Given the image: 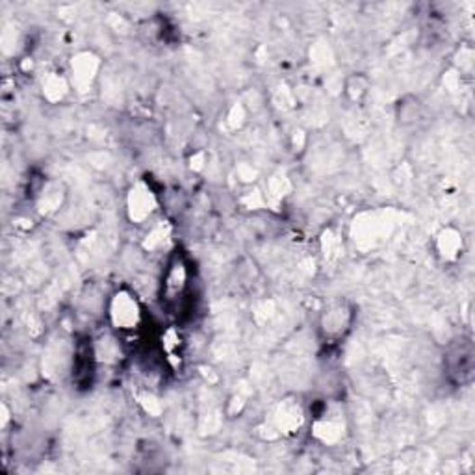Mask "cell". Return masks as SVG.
Listing matches in <instances>:
<instances>
[{
  "mask_svg": "<svg viewBox=\"0 0 475 475\" xmlns=\"http://www.w3.org/2000/svg\"><path fill=\"white\" fill-rule=\"evenodd\" d=\"M343 93L353 105L364 103L370 93V78L364 73H353L352 77L345 78Z\"/></svg>",
  "mask_w": 475,
  "mask_h": 475,
  "instance_id": "9",
  "label": "cell"
},
{
  "mask_svg": "<svg viewBox=\"0 0 475 475\" xmlns=\"http://www.w3.org/2000/svg\"><path fill=\"white\" fill-rule=\"evenodd\" d=\"M156 210V194L147 184H138L129 196V215L136 224H142Z\"/></svg>",
  "mask_w": 475,
  "mask_h": 475,
  "instance_id": "7",
  "label": "cell"
},
{
  "mask_svg": "<svg viewBox=\"0 0 475 475\" xmlns=\"http://www.w3.org/2000/svg\"><path fill=\"white\" fill-rule=\"evenodd\" d=\"M192 269H189L187 259L180 251H175L169 257L164 275H162V303L169 310H180L189 305L192 296Z\"/></svg>",
  "mask_w": 475,
  "mask_h": 475,
  "instance_id": "1",
  "label": "cell"
},
{
  "mask_svg": "<svg viewBox=\"0 0 475 475\" xmlns=\"http://www.w3.org/2000/svg\"><path fill=\"white\" fill-rule=\"evenodd\" d=\"M357 318L355 305L347 299H331L324 310L320 312L318 320V334L324 343L333 345L342 342L347 334L352 333Z\"/></svg>",
  "mask_w": 475,
  "mask_h": 475,
  "instance_id": "2",
  "label": "cell"
},
{
  "mask_svg": "<svg viewBox=\"0 0 475 475\" xmlns=\"http://www.w3.org/2000/svg\"><path fill=\"white\" fill-rule=\"evenodd\" d=\"M108 318L117 333H138L143 325V306L129 288H121L108 301Z\"/></svg>",
  "mask_w": 475,
  "mask_h": 475,
  "instance_id": "3",
  "label": "cell"
},
{
  "mask_svg": "<svg viewBox=\"0 0 475 475\" xmlns=\"http://www.w3.org/2000/svg\"><path fill=\"white\" fill-rule=\"evenodd\" d=\"M95 366H97V350L91 338H80L75 345L73 353V383L78 388H89L95 377Z\"/></svg>",
  "mask_w": 475,
  "mask_h": 475,
  "instance_id": "6",
  "label": "cell"
},
{
  "mask_svg": "<svg viewBox=\"0 0 475 475\" xmlns=\"http://www.w3.org/2000/svg\"><path fill=\"white\" fill-rule=\"evenodd\" d=\"M97 58L91 54H80L77 59H73V77L78 84H89V80L95 77V69H97Z\"/></svg>",
  "mask_w": 475,
  "mask_h": 475,
  "instance_id": "11",
  "label": "cell"
},
{
  "mask_svg": "<svg viewBox=\"0 0 475 475\" xmlns=\"http://www.w3.org/2000/svg\"><path fill=\"white\" fill-rule=\"evenodd\" d=\"M462 234L453 229V227H446L442 229L436 234V251H438V257L444 260V262H455L459 260V257L462 255Z\"/></svg>",
  "mask_w": 475,
  "mask_h": 475,
  "instance_id": "8",
  "label": "cell"
},
{
  "mask_svg": "<svg viewBox=\"0 0 475 475\" xmlns=\"http://www.w3.org/2000/svg\"><path fill=\"white\" fill-rule=\"evenodd\" d=\"M396 117L401 124H410V123H416L422 117V103L413 97V95H408V97H403L397 105L396 110Z\"/></svg>",
  "mask_w": 475,
  "mask_h": 475,
  "instance_id": "10",
  "label": "cell"
},
{
  "mask_svg": "<svg viewBox=\"0 0 475 475\" xmlns=\"http://www.w3.org/2000/svg\"><path fill=\"white\" fill-rule=\"evenodd\" d=\"M343 429H345V422L338 405H327L325 401L322 408H318L314 413L312 431L322 442H325V444L338 442L343 434Z\"/></svg>",
  "mask_w": 475,
  "mask_h": 475,
  "instance_id": "5",
  "label": "cell"
},
{
  "mask_svg": "<svg viewBox=\"0 0 475 475\" xmlns=\"http://www.w3.org/2000/svg\"><path fill=\"white\" fill-rule=\"evenodd\" d=\"M444 366L450 381L457 387H466L473 381L475 375V350L470 338L453 340L444 355Z\"/></svg>",
  "mask_w": 475,
  "mask_h": 475,
  "instance_id": "4",
  "label": "cell"
}]
</instances>
